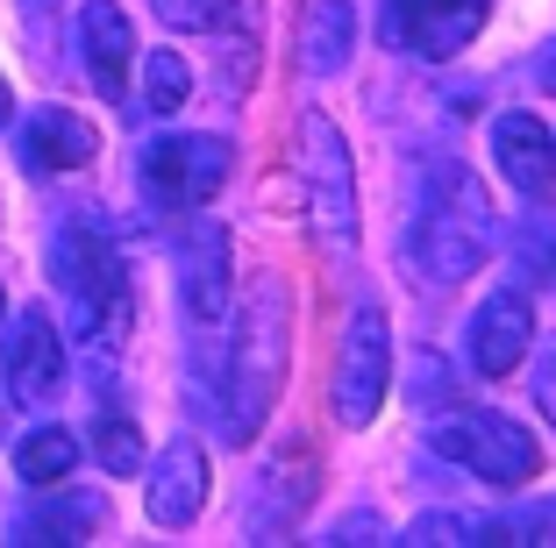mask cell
<instances>
[{
  "label": "cell",
  "instance_id": "6da1fadb",
  "mask_svg": "<svg viewBox=\"0 0 556 548\" xmlns=\"http://www.w3.org/2000/svg\"><path fill=\"white\" fill-rule=\"evenodd\" d=\"M286 356H293V300L278 278H257L236 307V328L222 342V364H214V428L222 442L250 449L257 428L271 420L278 385H286Z\"/></svg>",
  "mask_w": 556,
  "mask_h": 548
},
{
  "label": "cell",
  "instance_id": "7a4b0ae2",
  "mask_svg": "<svg viewBox=\"0 0 556 548\" xmlns=\"http://www.w3.org/2000/svg\"><path fill=\"white\" fill-rule=\"evenodd\" d=\"M50 278L65 292V328L86 349H115V342L129 335V314H136L129 264H122V250L100 235L93 221L58 228V242H50Z\"/></svg>",
  "mask_w": 556,
  "mask_h": 548
},
{
  "label": "cell",
  "instance_id": "3957f363",
  "mask_svg": "<svg viewBox=\"0 0 556 548\" xmlns=\"http://www.w3.org/2000/svg\"><path fill=\"white\" fill-rule=\"evenodd\" d=\"M485 242H492V200L478 193L471 171H442V200H428L407 228V278L421 292H450L485 264Z\"/></svg>",
  "mask_w": 556,
  "mask_h": 548
},
{
  "label": "cell",
  "instance_id": "277c9868",
  "mask_svg": "<svg viewBox=\"0 0 556 548\" xmlns=\"http://www.w3.org/2000/svg\"><path fill=\"white\" fill-rule=\"evenodd\" d=\"M300 178H307V207H314V228L336 257L357 250V164H350L343 136L321 107L300 114Z\"/></svg>",
  "mask_w": 556,
  "mask_h": 548
},
{
  "label": "cell",
  "instance_id": "5b68a950",
  "mask_svg": "<svg viewBox=\"0 0 556 548\" xmlns=\"http://www.w3.org/2000/svg\"><path fill=\"white\" fill-rule=\"evenodd\" d=\"M428 449L464 463L471 477L485 484H535L542 477V442L528 435L521 420L507 413H457V420H435L428 428Z\"/></svg>",
  "mask_w": 556,
  "mask_h": 548
},
{
  "label": "cell",
  "instance_id": "8992f818",
  "mask_svg": "<svg viewBox=\"0 0 556 548\" xmlns=\"http://www.w3.org/2000/svg\"><path fill=\"white\" fill-rule=\"evenodd\" d=\"M136 178H143V200L157 214H193L222 193L229 178V143L222 136H157L136 157Z\"/></svg>",
  "mask_w": 556,
  "mask_h": 548
},
{
  "label": "cell",
  "instance_id": "52a82bcc",
  "mask_svg": "<svg viewBox=\"0 0 556 548\" xmlns=\"http://www.w3.org/2000/svg\"><path fill=\"white\" fill-rule=\"evenodd\" d=\"M386 392H393V321H386V307L364 300V307L350 314V328H343L328 399H336V420H343V428H371L378 406H386Z\"/></svg>",
  "mask_w": 556,
  "mask_h": 548
},
{
  "label": "cell",
  "instance_id": "ba28073f",
  "mask_svg": "<svg viewBox=\"0 0 556 548\" xmlns=\"http://www.w3.org/2000/svg\"><path fill=\"white\" fill-rule=\"evenodd\" d=\"M314 492H321V449H314L307 435L271 442V456H264L257 477H250L243 527L257 534V541H286V534H300V520H307Z\"/></svg>",
  "mask_w": 556,
  "mask_h": 548
},
{
  "label": "cell",
  "instance_id": "9c48e42d",
  "mask_svg": "<svg viewBox=\"0 0 556 548\" xmlns=\"http://www.w3.org/2000/svg\"><path fill=\"white\" fill-rule=\"evenodd\" d=\"M485 15H492V0H386L378 29H386L393 50H414V58L442 65L485 29Z\"/></svg>",
  "mask_w": 556,
  "mask_h": 548
},
{
  "label": "cell",
  "instance_id": "30bf717a",
  "mask_svg": "<svg viewBox=\"0 0 556 548\" xmlns=\"http://www.w3.org/2000/svg\"><path fill=\"white\" fill-rule=\"evenodd\" d=\"M0 378H8V392L22 406H50L65 392V335H58V321L43 307L15 314V328L0 342Z\"/></svg>",
  "mask_w": 556,
  "mask_h": 548
},
{
  "label": "cell",
  "instance_id": "8fae6325",
  "mask_svg": "<svg viewBox=\"0 0 556 548\" xmlns=\"http://www.w3.org/2000/svg\"><path fill=\"white\" fill-rule=\"evenodd\" d=\"M179 300L193 335H222L229 321V228L193 221V235L179 242Z\"/></svg>",
  "mask_w": 556,
  "mask_h": 548
},
{
  "label": "cell",
  "instance_id": "7c38bea8",
  "mask_svg": "<svg viewBox=\"0 0 556 548\" xmlns=\"http://www.w3.org/2000/svg\"><path fill=\"white\" fill-rule=\"evenodd\" d=\"M464 342H471V371L478 378H514L521 371V356L535 349V314H528L521 292H485L471 307V328H464Z\"/></svg>",
  "mask_w": 556,
  "mask_h": 548
},
{
  "label": "cell",
  "instance_id": "4fadbf2b",
  "mask_svg": "<svg viewBox=\"0 0 556 548\" xmlns=\"http://www.w3.org/2000/svg\"><path fill=\"white\" fill-rule=\"evenodd\" d=\"M207 492H214V470H207V449H200L193 435H172L157 449V463H150V520L157 527H193L200 513H207Z\"/></svg>",
  "mask_w": 556,
  "mask_h": 548
},
{
  "label": "cell",
  "instance_id": "5bb4252c",
  "mask_svg": "<svg viewBox=\"0 0 556 548\" xmlns=\"http://www.w3.org/2000/svg\"><path fill=\"white\" fill-rule=\"evenodd\" d=\"M492 164L507 171V186L521 200H535V207H549L556 200V136L542 129V114H500L492 122Z\"/></svg>",
  "mask_w": 556,
  "mask_h": 548
},
{
  "label": "cell",
  "instance_id": "9a60e30c",
  "mask_svg": "<svg viewBox=\"0 0 556 548\" xmlns=\"http://www.w3.org/2000/svg\"><path fill=\"white\" fill-rule=\"evenodd\" d=\"M79 58H86V79H93L108 100L129 93L136 29H129V15H122L115 0H86V8H79Z\"/></svg>",
  "mask_w": 556,
  "mask_h": 548
},
{
  "label": "cell",
  "instance_id": "2e32d148",
  "mask_svg": "<svg viewBox=\"0 0 556 548\" xmlns=\"http://www.w3.org/2000/svg\"><path fill=\"white\" fill-rule=\"evenodd\" d=\"M93 157H100V136H93L86 114L36 107L29 122H22V164H29V171H86Z\"/></svg>",
  "mask_w": 556,
  "mask_h": 548
},
{
  "label": "cell",
  "instance_id": "e0dca14e",
  "mask_svg": "<svg viewBox=\"0 0 556 548\" xmlns=\"http://www.w3.org/2000/svg\"><path fill=\"white\" fill-rule=\"evenodd\" d=\"M357 50V8L350 0H314L307 8V29H300V65L314 79H336Z\"/></svg>",
  "mask_w": 556,
  "mask_h": 548
},
{
  "label": "cell",
  "instance_id": "ac0fdd59",
  "mask_svg": "<svg viewBox=\"0 0 556 548\" xmlns=\"http://www.w3.org/2000/svg\"><path fill=\"white\" fill-rule=\"evenodd\" d=\"M72 470H79V435L58 428V420H43V428H29L15 442V477L22 484H65Z\"/></svg>",
  "mask_w": 556,
  "mask_h": 548
},
{
  "label": "cell",
  "instance_id": "d6986e66",
  "mask_svg": "<svg viewBox=\"0 0 556 548\" xmlns=\"http://www.w3.org/2000/svg\"><path fill=\"white\" fill-rule=\"evenodd\" d=\"M100 520H108V506H100L93 492H65V499H50L36 520H22V541H79Z\"/></svg>",
  "mask_w": 556,
  "mask_h": 548
},
{
  "label": "cell",
  "instance_id": "ffe728a7",
  "mask_svg": "<svg viewBox=\"0 0 556 548\" xmlns=\"http://www.w3.org/2000/svg\"><path fill=\"white\" fill-rule=\"evenodd\" d=\"M193 100V65H186L179 50H150L143 58V107L150 114H179Z\"/></svg>",
  "mask_w": 556,
  "mask_h": 548
},
{
  "label": "cell",
  "instance_id": "44dd1931",
  "mask_svg": "<svg viewBox=\"0 0 556 548\" xmlns=\"http://www.w3.org/2000/svg\"><path fill=\"white\" fill-rule=\"evenodd\" d=\"M93 456H100V470H108V477H136V470H143V435H136V420L108 413L93 428Z\"/></svg>",
  "mask_w": 556,
  "mask_h": 548
},
{
  "label": "cell",
  "instance_id": "7402d4cb",
  "mask_svg": "<svg viewBox=\"0 0 556 548\" xmlns=\"http://www.w3.org/2000/svg\"><path fill=\"white\" fill-rule=\"evenodd\" d=\"M407 541L414 548H478V541H492V520H471V513H421L407 527Z\"/></svg>",
  "mask_w": 556,
  "mask_h": 548
},
{
  "label": "cell",
  "instance_id": "603a6c76",
  "mask_svg": "<svg viewBox=\"0 0 556 548\" xmlns=\"http://www.w3.org/2000/svg\"><path fill=\"white\" fill-rule=\"evenodd\" d=\"M514 264H521L528 278H556V214L549 207H535L514 228Z\"/></svg>",
  "mask_w": 556,
  "mask_h": 548
},
{
  "label": "cell",
  "instance_id": "cb8c5ba5",
  "mask_svg": "<svg viewBox=\"0 0 556 548\" xmlns=\"http://www.w3.org/2000/svg\"><path fill=\"white\" fill-rule=\"evenodd\" d=\"M150 8H157L164 29H179V36H207V29H222V22H229L236 0H150Z\"/></svg>",
  "mask_w": 556,
  "mask_h": 548
},
{
  "label": "cell",
  "instance_id": "d4e9b609",
  "mask_svg": "<svg viewBox=\"0 0 556 548\" xmlns=\"http://www.w3.org/2000/svg\"><path fill=\"white\" fill-rule=\"evenodd\" d=\"M407 399L414 406H428V399H450V364H442V356L435 349H428V342H421V356H414V378H407Z\"/></svg>",
  "mask_w": 556,
  "mask_h": 548
},
{
  "label": "cell",
  "instance_id": "484cf974",
  "mask_svg": "<svg viewBox=\"0 0 556 548\" xmlns=\"http://www.w3.org/2000/svg\"><path fill=\"white\" fill-rule=\"evenodd\" d=\"M542 534H556V499L549 506H521V513L492 520V541H542Z\"/></svg>",
  "mask_w": 556,
  "mask_h": 548
},
{
  "label": "cell",
  "instance_id": "4316f807",
  "mask_svg": "<svg viewBox=\"0 0 556 548\" xmlns=\"http://www.w3.org/2000/svg\"><path fill=\"white\" fill-rule=\"evenodd\" d=\"M378 534H386V520H378V513H350L343 527H336V541H378Z\"/></svg>",
  "mask_w": 556,
  "mask_h": 548
},
{
  "label": "cell",
  "instance_id": "83f0119b",
  "mask_svg": "<svg viewBox=\"0 0 556 548\" xmlns=\"http://www.w3.org/2000/svg\"><path fill=\"white\" fill-rule=\"evenodd\" d=\"M535 399L556 413V342H542V378H535Z\"/></svg>",
  "mask_w": 556,
  "mask_h": 548
},
{
  "label": "cell",
  "instance_id": "f1b7e54d",
  "mask_svg": "<svg viewBox=\"0 0 556 548\" xmlns=\"http://www.w3.org/2000/svg\"><path fill=\"white\" fill-rule=\"evenodd\" d=\"M535 79H542V93H556V36H549V50L535 58Z\"/></svg>",
  "mask_w": 556,
  "mask_h": 548
},
{
  "label": "cell",
  "instance_id": "f546056e",
  "mask_svg": "<svg viewBox=\"0 0 556 548\" xmlns=\"http://www.w3.org/2000/svg\"><path fill=\"white\" fill-rule=\"evenodd\" d=\"M58 8H65V0H22V15H29L36 29H50V15H58Z\"/></svg>",
  "mask_w": 556,
  "mask_h": 548
},
{
  "label": "cell",
  "instance_id": "4dcf8cb0",
  "mask_svg": "<svg viewBox=\"0 0 556 548\" xmlns=\"http://www.w3.org/2000/svg\"><path fill=\"white\" fill-rule=\"evenodd\" d=\"M8 114H15V93H8V79H0V129H8Z\"/></svg>",
  "mask_w": 556,
  "mask_h": 548
},
{
  "label": "cell",
  "instance_id": "1f68e13d",
  "mask_svg": "<svg viewBox=\"0 0 556 548\" xmlns=\"http://www.w3.org/2000/svg\"><path fill=\"white\" fill-rule=\"evenodd\" d=\"M0 314H8V300H0Z\"/></svg>",
  "mask_w": 556,
  "mask_h": 548
}]
</instances>
